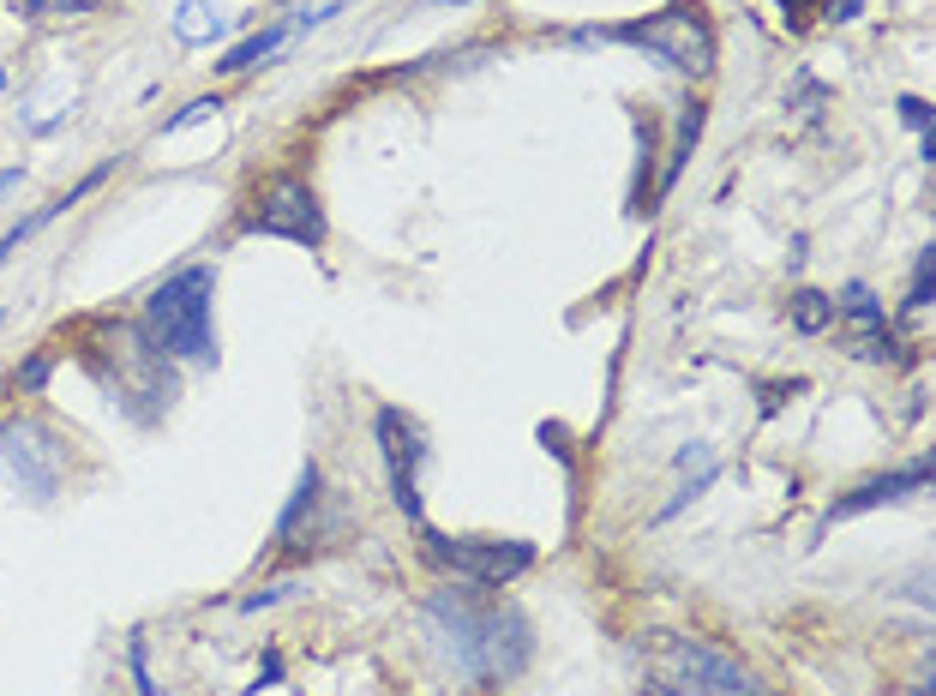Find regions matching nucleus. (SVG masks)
<instances>
[{
	"label": "nucleus",
	"mask_w": 936,
	"mask_h": 696,
	"mask_svg": "<svg viewBox=\"0 0 936 696\" xmlns=\"http://www.w3.org/2000/svg\"><path fill=\"white\" fill-rule=\"evenodd\" d=\"M426 631L444 648L451 673L474 678V685H511L534 660V625L523 606L486 601L469 588H433L426 595Z\"/></svg>",
	"instance_id": "1"
},
{
	"label": "nucleus",
	"mask_w": 936,
	"mask_h": 696,
	"mask_svg": "<svg viewBox=\"0 0 936 696\" xmlns=\"http://www.w3.org/2000/svg\"><path fill=\"white\" fill-rule=\"evenodd\" d=\"M217 264H181L174 276L144 294V331L169 361H204L217 366V324H211Z\"/></svg>",
	"instance_id": "2"
},
{
	"label": "nucleus",
	"mask_w": 936,
	"mask_h": 696,
	"mask_svg": "<svg viewBox=\"0 0 936 696\" xmlns=\"http://www.w3.org/2000/svg\"><path fill=\"white\" fill-rule=\"evenodd\" d=\"M576 42H631V49L655 54L673 72H696V79L715 72V31H708L703 7H691V0H673V7L648 12V19L613 24V31H576Z\"/></svg>",
	"instance_id": "3"
},
{
	"label": "nucleus",
	"mask_w": 936,
	"mask_h": 696,
	"mask_svg": "<svg viewBox=\"0 0 936 696\" xmlns=\"http://www.w3.org/2000/svg\"><path fill=\"white\" fill-rule=\"evenodd\" d=\"M109 349H114V373H102V384L114 391V403H121L132 421H144L151 426L162 408L181 396V379H174V361L157 349V336L151 331H139V324H114V336H109Z\"/></svg>",
	"instance_id": "4"
},
{
	"label": "nucleus",
	"mask_w": 936,
	"mask_h": 696,
	"mask_svg": "<svg viewBox=\"0 0 936 696\" xmlns=\"http://www.w3.org/2000/svg\"><path fill=\"white\" fill-rule=\"evenodd\" d=\"M655 685L648 696H763L756 678L733 655L696 643V636H655Z\"/></svg>",
	"instance_id": "5"
},
{
	"label": "nucleus",
	"mask_w": 936,
	"mask_h": 696,
	"mask_svg": "<svg viewBox=\"0 0 936 696\" xmlns=\"http://www.w3.org/2000/svg\"><path fill=\"white\" fill-rule=\"evenodd\" d=\"M61 468H67V444L42 421H31V414L0 421V475L19 486L31 505H49L61 493Z\"/></svg>",
	"instance_id": "6"
},
{
	"label": "nucleus",
	"mask_w": 936,
	"mask_h": 696,
	"mask_svg": "<svg viewBox=\"0 0 936 696\" xmlns=\"http://www.w3.org/2000/svg\"><path fill=\"white\" fill-rule=\"evenodd\" d=\"M426 553L433 565H444L456 583H481V588H504L523 571H534L541 546L534 541H474V535H433L426 528Z\"/></svg>",
	"instance_id": "7"
},
{
	"label": "nucleus",
	"mask_w": 936,
	"mask_h": 696,
	"mask_svg": "<svg viewBox=\"0 0 936 696\" xmlns=\"http://www.w3.org/2000/svg\"><path fill=\"white\" fill-rule=\"evenodd\" d=\"M241 229L246 234H271V241H294V246H306V253H319L324 234H331V222H324V204L312 199L306 181H276Z\"/></svg>",
	"instance_id": "8"
},
{
	"label": "nucleus",
	"mask_w": 936,
	"mask_h": 696,
	"mask_svg": "<svg viewBox=\"0 0 936 696\" xmlns=\"http://www.w3.org/2000/svg\"><path fill=\"white\" fill-rule=\"evenodd\" d=\"M379 451L391 468V498L409 523H421V468H426V433L403 408H379Z\"/></svg>",
	"instance_id": "9"
},
{
	"label": "nucleus",
	"mask_w": 936,
	"mask_h": 696,
	"mask_svg": "<svg viewBox=\"0 0 936 696\" xmlns=\"http://www.w3.org/2000/svg\"><path fill=\"white\" fill-rule=\"evenodd\" d=\"M925 481H930V463H925V456H918V463H906V468H895V475H870L865 486H853L846 498H835L828 523H846V516L876 511V505H900V498H913Z\"/></svg>",
	"instance_id": "10"
},
{
	"label": "nucleus",
	"mask_w": 936,
	"mask_h": 696,
	"mask_svg": "<svg viewBox=\"0 0 936 696\" xmlns=\"http://www.w3.org/2000/svg\"><path fill=\"white\" fill-rule=\"evenodd\" d=\"M289 42H294L289 24H264V31H252L246 42H234V49L217 61V72H222V79H241V72H252V67H264V61H271V54H282Z\"/></svg>",
	"instance_id": "11"
},
{
	"label": "nucleus",
	"mask_w": 936,
	"mask_h": 696,
	"mask_svg": "<svg viewBox=\"0 0 936 696\" xmlns=\"http://www.w3.org/2000/svg\"><path fill=\"white\" fill-rule=\"evenodd\" d=\"M222 31H229V19H222L217 7H204V0H181V12H174V42H187V49H211Z\"/></svg>",
	"instance_id": "12"
},
{
	"label": "nucleus",
	"mask_w": 936,
	"mask_h": 696,
	"mask_svg": "<svg viewBox=\"0 0 936 696\" xmlns=\"http://www.w3.org/2000/svg\"><path fill=\"white\" fill-rule=\"evenodd\" d=\"M786 319H793L798 336H823L841 313H835V294H823V289H793V301H786Z\"/></svg>",
	"instance_id": "13"
},
{
	"label": "nucleus",
	"mask_w": 936,
	"mask_h": 696,
	"mask_svg": "<svg viewBox=\"0 0 936 696\" xmlns=\"http://www.w3.org/2000/svg\"><path fill=\"white\" fill-rule=\"evenodd\" d=\"M703 121H708V109H703V102H685V114H678V139H673V157H666V174H661L655 199H661V192H673L678 169H685V157L696 151V139H703Z\"/></svg>",
	"instance_id": "14"
},
{
	"label": "nucleus",
	"mask_w": 936,
	"mask_h": 696,
	"mask_svg": "<svg viewBox=\"0 0 936 696\" xmlns=\"http://www.w3.org/2000/svg\"><path fill=\"white\" fill-rule=\"evenodd\" d=\"M312 505H319V463H306L301 481H294L289 505L276 516V541H294V528H301V516H312Z\"/></svg>",
	"instance_id": "15"
},
{
	"label": "nucleus",
	"mask_w": 936,
	"mask_h": 696,
	"mask_svg": "<svg viewBox=\"0 0 936 696\" xmlns=\"http://www.w3.org/2000/svg\"><path fill=\"white\" fill-rule=\"evenodd\" d=\"M835 313H846V319H853L858 324V336H865V331H883V301H876V294L865 289V283H846L841 289V301H835Z\"/></svg>",
	"instance_id": "16"
},
{
	"label": "nucleus",
	"mask_w": 936,
	"mask_h": 696,
	"mask_svg": "<svg viewBox=\"0 0 936 696\" xmlns=\"http://www.w3.org/2000/svg\"><path fill=\"white\" fill-rule=\"evenodd\" d=\"M343 7H354V0H294V12L282 24H289L294 37H306V31H319V24H331Z\"/></svg>",
	"instance_id": "17"
},
{
	"label": "nucleus",
	"mask_w": 936,
	"mask_h": 696,
	"mask_svg": "<svg viewBox=\"0 0 936 696\" xmlns=\"http://www.w3.org/2000/svg\"><path fill=\"white\" fill-rule=\"evenodd\" d=\"M936 301V246H925L913 264V289H906V313H925V306Z\"/></svg>",
	"instance_id": "18"
},
{
	"label": "nucleus",
	"mask_w": 936,
	"mask_h": 696,
	"mask_svg": "<svg viewBox=\"0 0 936 696\" xmlns=\"http://www.w3.org/2000/svg\"><path fill=\"white\" fill-rule=\"evenodd\" d=\"M49 373H54V354H49V349L24 354V361H19V373H12V391H19V396H37L42 384H49Z\"/></svg>",
	"instance_id": "19"
},
{
	"label": "nucleus",
	"mask_w": 936,
	"mask_h": 696,
	"mask_svg": "<svg viewBox=\"0 0 936 696\" xmlns=\"http://www.w3.org/2000/svg\"><path fill=\"white\" fill-rule=\"evenodd\" d=\"M294 595H301V583H294V576H282V583H271V588H252V595H241V613H264V606L294 601Z\"/></svg>",
	"instance_id": "20"
},
{
	"label": "nucleus",
	"mask_w": 936,
	"mask_h": 696,
	"mask_svg": "<svg viewBox=\"0 0 936 696\" xmlns=\"http://www.w3.org/2000/svg\"><path fill=\"white\" fill-rule=\"evenodd\" d=\"M144 655H151V643H144V636H132V643H127V660H132V685H139V696H157V678H151V666H144Z\"/></svg>",
	"instance_id": "21"
},
{
	"label": "nucleus",
	"mask_w": 936,
	"mask_h": 696,
	"mask_svg": "<svg viewBox=\"0 0 936 696\" xmlns=\"http://www.w3.org/2000/svg\"><path fill=\"white\" fill-rule=\"evenodd\" d=\"M217 109H222L217 97H192L181 114H169V121H162V139H169V132H181V127H192V121H204V114H217Z\"/></svg>",
	"instance_id": "22"
},
{
	"label": "nucleus",
	"mask_w": 936,
	"mask_h": 696,
	"mask_svg": "<svg viewBox=\"0 0 936 696\" xmlns=\"http://www.w3.org/2000/svg\"><path fill=\"white\" fill-rule=\"evenodd\" d=\"M895 109H900V121L913 127V132H936V109H930L925 97H900Z\"/></svg>",
	"instance_id": "23"
},
{
	"label": "nucleus",
	"mask_w": 936,
	"mask_h": 696,
	"mask_svg": "<svg viewBox=\"0 0 936 696\" xmlns=\"http://www.w3.org/2000/svg\"><path fill=\"white\" fill-rule=\"evenodd\" d=\"M42 12H67V19H79V12H91V0H24V19H42Z\"/></svg>",
	"instance_id": "24"
},
{
	"label": "nucleus",
	"mask_w": 936,
	"mask_h": 696,
	"mask_svg": "<svg viewBox=\"0 0 936 696\" xmlns=\"http://www.w3.org/2000/svg\"><path fill=\"white\" fill-rule=\"evenodd\" d=\"M673 463H678V468H685V475H691V468H708V463H715V451H708V444H703V438H691V444H685V451H678V456H673Z\"/></svg>",
	"instance_id": "25"
},
{
	"label": "nucleus",
	"mask_w": 936,
	"mask_h": 696,
	"mask_svg": "<svg viewBox=\"0 0 936 696\" xmlns=\"http://www.w3.org/2000/svg\"><path fill=\"white\" fill-rule=\"evenodd\" d=\"M276 678H282V655H276V648H264V660H259V678H252V690H271Z\"/></svg>",
	"instance_id": "26"
},
{
	"label": "nucleus",
	"mask_w": 936,
	"mask_h": 696,
	"mask_svg": "<svg viewBox=\"0 0 936 696\" xmlns=\"http://www.w3.org/2000/svg\"><path fill=\"white\" fill-rule=\"evenodd\" d=\"M858 12H865V0H835V12H828V19H835V24H853Z\"/></svg>",
	"instance_id": "27"
},
{
	"label": "nucleus",
	"mask_w": 936,
	"mask_h": 696,
	"mask_svg": "<svg viewBox=\"0 0 936 696\" xmlns=\"http://www.w3.org/2000/svg\"><path fill=\"white\" fill-rule=\"evenodd\" d=\"M805 7H811V0H781V19L798 31V24H805Z\"/></svg>",
	"instance_id": "28"
},
{
	"label": "nucleus",
	"mask_w": 936,
	"mask_h": 696,
	"mask_svg": "<svg viewBox=\"0 0 936 696\" xmlns=\"http://www.w3.org/2000/svg\"><path fill=\"white\" fill-rule=\"evenodd\" d=\"M19 181H24V169H0V199H7V192H19Z\"/></svg>",
	"instance_id": "29"
},
{
	"label": "nucleus",
	"mask_w": 936,
	"mask_h": 696,
	"mask_svg": "<svg viewBox=\"0 0 936 696\" xmlns=\"http://www.w3.org/2000/svg\"><path fill=\"white\" fill-rule=\"evenodd\" d=\"M439 7H469V0H439Z\"/></svg>",
	"instance_id": "30"
},
{
	"label": "nucleus",
	"mask_w": 936,
	"mask_h": 696,
	"mask_svg": "<svg viewBox=\"0 0 936 696\" xmlns=\"http://www.w3.org/2000/svg\"><path fill=\"white\" fill-rule=\"evenodd\" d=\"M0 91H7V67H0Z\"/></svg>",
	"instance_id": "31"
},
{
	"label": "nucleus",
	"mask_w": 936,
	"mask_h": 696,
	"mask_svg": "<svg viewBox=\"0 0 936 696\" xmlns=\"http://www.w3.org/2000/svg\"><path fill=\"white\" fill-rule=\"evenodd\" d=\"M0 324H7V313H0Z\"/></svg>",
	"instance_id": "32"
}]
</instances>
